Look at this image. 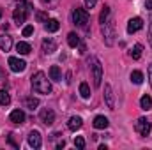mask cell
Segmentation results:
<instances>
[{
	"instance_id": "4316f807",
	"label": "cell",
	"mask_w": 152,
	"mask_h": 150,
	"mask_svg": "<svg viewBox=\"0 0 152 150\" xmlns=\"http://www.w3.org/2000/svg\"><path fill=\"white\" fill-rule=\"evenodd\" d=\"M11 103V95L5 92V90H0V104L2 106H7Z\"/></svg>"
},
{
	"instance_id": "d6a6232c",
	"label": "cell",
	"mask_w": 152,
	"mask_h": 150,
	"mask_svg": "<svg viewBox=\"0 0 152 150\" xmlns=\"http://www.w3.org/2000/svg\"><path fill=\"white\" fill-rule=\"evenodd\" d=\"M149 42H151V48H152V16H151V25H149Z\"/></svg>"
},
{
	"instance_id": "cb8c5ba5",
	"label": "cell",
	"mask_w": 152,
	"mask_h": 150,
	"mask_svg": "<svg viewBox=\"0 0 152 150\" xmlns=\"http://www.w3.org/2000/svg\"><path fill=\"white\" fill-rule=\"evenodd\" d=\"M67 42H69V46H71V48L80 46V36H78V34H75V32H71V34L67 36Z\"/></svg>"
},
{
	"instance_id": "4fadbf2b",
	"label": "cell",
	"mask_w": 152,
	"mask_h": 150,
	"mask_svg": "<svg viewBox=\"0 0 152 150\" xmlns=\"http://www.w3.org/2000/svg\"><path fill=\"white\" fill-rule=\"evenodd\" d=\"M108 124H110V122H108V118H106V117H103V115H97V117L94 118V127H96V129H106V127H108Z\"/></svg>"
},
{
	"instance_id": "30bf717a",
	"label": "cell",
	"mask_w": 152,
	"mask_h": 150,
	"mask_svg": "<svg viewBox=\"0 0 152 150\" xmlns=\"http://www.w3.org/2000/svg\"><path fill=\"white\" fill-rule=\"evenodd\" d=\"M28 145H30L32 149H41V145H42V140H41V134H39V131H32V133L28 134Z\"/></svg>"
},
{
	"instance_id": "f35d334b",
	"label": "cell",
	"mask_w": 152,
	"mask_h": 150,
	"mask_svg": "<svg viewBox=\"0 0 152 150\" xmlns=\"http://www.w3.org/2000/svg\"><path fill=\"white\" fill-rule=\"evenodd\" d=\"M0 18H2V7H0Z\"/></svg>"
},
{
	"instance_id": "484cf974",
	"label": "cell",
	"mask_w": 152,
	"mask_h": 150,
	"mask_svg": "<svg viewBox=\"0 0 152 150\" xmlns=\"http://www.w3.org/2000/svg\"><path fill=\"white\" fill-rule=\"evenodd\" d=\"M80 94H81L83 99H88L90 97V88H88L87 83H80Z\"/></svg>"
},
{
	"instance_id": "44dd1931",
	"label": "cell",
	"mask_w": 152,
	"mask_h": 150,
	"mask_svg": "<svg viewBox=\"0 0 152 150\" xmlns=\"http://www.w3.org/2000/svg\"><path fill=\"white\" fill-rule=\"evenodd\" d=\"M131 81H133L134 85H142V83H143V73H142V71H133V73H131Z\"/></svg>"
},
{
	"instance_id": "6da1fadb",
	"label": "cell",
	"mask_w": 152,
	"mask_h": 150,
	"mask_svg": "<svg viewBox=\"0 0 152 150\" xmlns=\"http://www.w3.org/2000/svg\"><path fill=\"white\" fill-rule=\"evenodd\" d=\"M32 88L37 94H50L51 92V83L48 81V78L42 71H39L32 76Z\"/></svg>"
},
{
	"instance_id": "7a4b0ae2",
	"label": "cell",
	"mask_w": 152,
	"mask_h": 150,
	"mask_svg": "<svg viewBox=\"0 0 152 150\" xmlns=\"http://www.w3.org/2000/svg\"><path fill=\"white\" fill-rule=\"evenodd\" d=\"M88 62H90V69H92V74H94V85L101 87V79H103V66H101V62L96 57H92Z\"/></svg>"
},
{
	"instance_id": "9c48e42d",
	"label": "cell",
	"mask_w": 152,
	"mask_h": 150,
	"mask_svg": "<svg viewBox=\"0 0 152 150\" xmlns=\"http://www.w3.org/2000/svg\"><path fill=\"white\" fill-rule=\"evenodd\" d=\"M104 101H106V106L110 108V110H115V99H113V90H112V87L106 83L104 85Z\"/></svg>"
},
{
	"instance_id": "ffe728a7",
	"label": "cell",
	"mask_w": 152,
	"mask_h": 150,
	"mask_svg": "<svg viewBox=\"0 0 152 150\" xmlns=\"http://www.w3.org/2000/svg\"><path fill=\"white\" fill-rule=\"evenodd\" d=\"M44 28H46L48 32H57V30L60 28V23H58L57 20H48L46 25H44Z\"/></svg>"
},
{
	"instance_id": "83f0119b",
	"label": "cell",
	"mask_w": 152,
	"mask_h": 150,
	"mask_svg": "<svg viewBox=\"0 0 152 150\" xmlns=\"http://www.w3.org/2000/svg\"><path fill=\"white\" fill-rule=\"evenodd\" d=\"M75 147H76V149H80V150L85 149V140H83L81 136H76V138H75Z\"/></svg>"
},
{
	"instance_id": "1f68e13d",
	"label": "cell",
	"mask_w": 152,
	"mask_h": 150,
	"mask_svg": "<svg viewBox=\"0 0 152 150\" xmlns=\"http://www.w3.org/2000/svg\"><path fill=\"white\" fill-rule=\"evenodd\" d=\"M96 4H97V0H85V5H87V9H92Z\"/></svg>"
},
{
	"instance_id": "7402d4cb",
	"label": "cell",
	"mask_w": 152,
	"mask_h": 150,
	"mask_svg": "<svg viewBox=\"0 0 152 150\" xmlns=\"http://www.w3.org/2000/svg\"><path fill=\"white\" fill-rule=\"evenodd\" d=\"M25 106H27L28 110L34 111V110L39 106V99L37 97H27V99H25Z\"/></svg>"
},
{
	"instance_id": "7c38bea8",
	"label": "cell",
	"mask_w": 152,
	"mask_h": 150,
	"mask_svg": "<svg viewBox=\"0 0 152 150\" xmlns=\"http://www.w3.org/2000/svg\"><path fill=\"white\" fill-rule=\"evenodd\" d=\"M55 50H57V44H55V41H53V39L46 37L44 41H42V51H44V53H48V55H50V53H53Z\"/></svg>"
},
{
	"instance_id": "ac0fdd59",
	"label": "cell",
	"mask_w": 152,
	"mask_h": 150,
	"mask_svg": "<svg viewBox=\"0 0 152 150\" xmlns=\"http://www.w3.org/2000/svg\"><path fill=\"white\" fill-rule=\"evenodd\" d=\"M50 78H51L53 81H60V79H62V73H60L58 66H51V67H50Z\"/></svg>"
},
{
	"instance_id": "277c9868",
	"label": "cell",
	"mask_w": 152,
	"mask_h": 150,
	"mask_svg": "<svg viewBox=\"0 0 152 150\" xmlns=\"http://www.w3.org/2000/svg\"><path fill=\"white\" fill-rule=\"evenodd\" d=\"M134 129H136L138 134H142V136H149V134H151V122H149L145 117H142V118L136 120Z\"/></svg>"
},
{
	"instance_id": "9a60e30c",
	"label": "cell",
	"mask_w": 152,
	"mask_h": 150,
	"mask_svg": "<svg viewBox=\"0 0 152 150\" xmlns=\"http://www.w3.org/2000/svg\"><path fill=\"white\" fill-rule=\"evenodd\" d=\"M12 48V39L9 37V36H0V50L2 51H9Z\"/></svg>"
},
{
	"instance_id": "3957f363",
	"label": "cell",
	"mask_w": 152,
	"mask_h": 150,
	"mask_svg": "<svg viewBox=\"0 0 152 150\" xmlns=\"http://www.w3.org/2000/svg\"><path fill=\"white\" fill-rule=\"evenodd\" d=\"M73 21L80 27H85L88 23V12L85 9H81V7H76L73 11Z\"/></svg>"
},
{
	"instance_id": "4dcf8cb0",
	"label": "cell",
	"mask_w": 152,
	"mask_h": 150,
	"mask_svg": "<svg viewBox=\"0 0 152 150\" xmlns=\"http://www.w3.org/2000/svg\"><path fill=\"white\" fill-rule=\"evenodd\" d=\"M12 136H14V134H9V136H7V141H9V143H11V145H12L14 149H20V145H18V143L14 141V138H12Z\"/></svg>"
},
{
	"instance_id": "52a82bcc",
	"label": "cell",
	"mask_w": 152,
	"mask_h": 150,
	"mask_svg": "<svg viewBox=\"0 0 152 150\" xmlns=\"http://www.w3.org/2000/svg\"><path fill=\"white\" fill-rule=\"evenodd\" d=\"M142 27H143V20L142 18H131L129 23H127V32L129 34H134V32L142 30Z\"/></svg>"
},
{
	"instance_id": "603a6c76",
	"label": "cell",
	"mask_w": 152,
	"mask_h": 150,
	"mask_svg": "<svg viewBox=\"0 0 152 150\" xmlns=\"http://www.w3.org/2000/svg\"><path fill=\"white\" fill-rule=\"evenodd\" d=\"M142 51H143V46H142V44H134V46H133V50H131V57H133L134 60H140Z\"/></svg>"
},
{
	"instance_id": "ba28073f",
	"label": "cell",
	"mask_w": 152,
	"mask_h": 150,
	"mask_svg": "<svg viewBox=\"0 0 152 150\" xmlns=\"http://www.w3.org/2000/svg\"><path fill=\"white\" fill-rule=\"evenodd\" d=\"M39 117H41V120H42L46 125H51V124L55 122V113H53V110H50V108H44V110H41Z\"/></svg>"
},
{
	"instance_id": "d4e9b609",
	"label": "cell",
	"mask_w": 152,
	"mask_h": 150,
	"mask_svg": "<svg viewBox=\"0 0 152 150\" xmlns=\"http://www.w3.org/2000/svg\"><path fill=\"white\" fill-rule=\"evenodd\" d=\"M108 16H110V7L104 5L103 11H101V14H99V23H106L108 21Z\"/></svg>"
},
{
	"instance_id": "836d02e7",
	"label": "cell",
	"mask_w": 152,
	"mask_h": 150,
	"mask_svg": "<svg viewBox=\"0 0 152 150\" xmlns=\"http://www.w3.org/2000/svg\"><path fill=\"white\" fill-rule=\"evenodd\" d=\"M145 9H152V0H145Z\"/></svg>"
},
{
	"instance_id": "5b68a950",
	"label": "cell",
	"mask_w": 152,
	"mask_h": 150,
	"mask_svg": "<svg viewBox=\"0 0 152 150\" xmlns=\"http://www.w3.org/2000/svg\"><path fill=\"white\" fill-rule=\"evenodd\" d=\"M103 36H104V42L106 46H112L113 44V37H115V32H113V23L112 21H106L103 23Z\"/></svg>"
},
{
	"instance_id": "74e56055",
	"label": "cell",
	"mask_w": 152,
	"mask_h": 150,
	"mask_svg": "<svg viewBox=\"0 0 152 150\" xmlns=\"http://www.w3.org/2000/svg\"><path fill=\"white\" fill-rule=\"evenodd\" d=\"M4 78H5V76H4V73H2V71H0V79H4Z\"/></svg>"
},
{
	"instance_id": "8fae6325",
	"label": "cell",
	"mask_w": 152,
	"mask_h": 150,
	"mask_svg": "<svg viewBox=\"0 0 152 150\" xmlns=\"http://www.w3.org/2000/svg\"><path fill=\"white\" fill-rule=\"evenodd\" d=\"M12 18H14V21H16L18 25L25 23V20H27V9L16 7V9H14V12H12Z\"/></svg>"
},
{
	"instance_id": "2e32d148",
	"label": "cell",
	"mask_w": 152,
	"mask_h": 150,
	"mask_svg": "<svg viewBox=\"0 0 152 150\" xmlns=\"http://www.w3.org/2000/svg\"><path fill=\"white\" fill-rule=\"evenodd\" d=\"M81 125H83V120H81L80 117H71L69 122H67V127H69L71 131H78V129H81Z\"/></svg>"
},
{
	"instance_id": "d590c367",
	"label": "cell",
	"mask_w": 152,
	"mask_h": 150,
	"mask_svg": "<svg viewBox=\"0 0 152 150\" xmlns=\"http://www.w3.org/2000/svg\"><path fill=\"white\" fill-rule=\"evenodd\" d=\"M64 147H66V141H64V140H62V141H58V143H57V149H64Z\"/></svg>"
},
{
	"instance_id": "8992f818",
	"label": "cell",
	"mask_w": 152,
	"mask_h": 150,
	"mask_svg": "<svg viewBox=\"0 0 152 150\" xmlns=\"http://www.w3.org/2000/svg\"><path fill=\"white\" fill-rule=\"evenodd\" d=\"M9 67L12 73H23L25 67H27V62L21 60V58H16V57H11L9 58Z\"/></svg>"
},
{
	"instance_id": "f546056e",
	"label": "cell",
	"mask_w": 152,
	"mask_h": 150,
	"mask_svg": "<svg viewBox=\"0 0 152 150\" xmlns=\"http://www.w3.org/2000/svg\"><path fill=\"white\" fill-rule=\"evenodd\" d=\"M34 34V27L32 25H27L25 28H23V37H28V36H32Z\"/></svg>"
},
{
	"instance_id": "e575fe53",
	"label": "cell",
	"mask_w": 152,
	"mask_h": 150,
	"mask_svg": "<svg viewBox=\"0 0 152 150\" xmlns=\"http://www.w3.org/2000/svg\"><path fill=\"white\" fill-rule=\"evenodd\" d=\"M149 81H151V87H152V64L149 66Z\"/></svg>"
},
{
	"instance_id": "5bb4252c",
	"label": "cell",
	"mask_w": 152,
	"mask_h": 150,
	"mask_svg": "<svg viewBox=\"0 0 152 150\" xmlns=\"http://www.w3.org/2000/svg\"><path fill=\"white\" fill-rule=\"evenodd\" d=\"M11 122L12 124H23L25 122V113L21 111V110H14V111L11 113Z\"/></svg>"
},
{
	"instance_id": "f1b7e54d",
	"label": "cell",
	"mask_w": 152,
	"mask_h": 150,
	"mask_svg": "<svg viewBox=\"0 0 152 150\" xmlns=\"http://www.w3.org/2000/svg\"><path fill=\"white\" fill-rule=\"evenodd\" d=\"M36 18H37V21H44V23L48 21V14L42 12V11H37V12H36Z\"/></svg>"
},
{
	"instance_id": "d6986e66",
	"label": "cell",
	"mask_w": 152,
	"mask_h": 150,
	"mask_svg": "<svg viewBox=\"0 0 152 150\" xmlns=\"http://www.w3.org/2000/svg\"><path fill=\"white\" fill-rule=\"evenodd\" d=\"M140 108L142 110H145V111H149L152 108V99H151V95H143L142 99H140Z\"/></svg>"
},
{
	"instance_id": "8d00e7d4",
	"label": "cell",
	"mask_w": 152,
	"mask_h": 150,
	"mask_svg": "<svg viewBox=\"0 0 152 150\" xmlns=\"http://www.w3.org/2000/svg\"><path fill=\"white\" fill-rule=\"evenodd\" d=\"M85 50H87V48H85V44H80V53H81V55L85 53Z\"/></svg>"
},
{
	"instance_id": "e0dca14e",
	"label": "cell",
	"mask_w": 152,
	"mask_h": 150,
	"mask_svg": "<svg viewBox=\"0 0 152 150\" xmlns=\"http://www.w3.org/2000/svg\"><path fill=\"white\" fill-rule=\"evenodd\" d=\"M16 50H18L20 55H28V53L32 51V48H30L28 42H18V44H16Z\"/></svg>"
}]
</instances>
